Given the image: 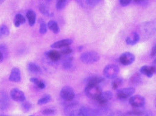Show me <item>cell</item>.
<instances>
[{
  "mask_svg": "<svg viewBox=\"0 0 156 116\" xmlns=\"http://www.w3.org/2000/svg\"><path fill=\"white\" fill-rule=\"evenodd\" d=\"M32 104L30 103L29 102H22V110L25 111V112H28L30 109H32Z\"/></svg>",
  "mask_w": 156,
  "mask_h": 116,
  "instance_id": "cell-31",
  "label": "cell"
},
{
  "mask_svg": "<svg viewBox=\"0 0 156 116\" xmlns=\"http://www.w3.org/2000/svg\"><path fill=\"white\" fill-rule=\"evenodd\" d=\"M119 72V68L118 65L115 64H109L107 65L104 70L103 73L105 77L109 79H114L117 77Z\"/></svg>",
  "mask_w": 156,
  "mask_h": 116,
  "instance_id": "cell-4",
  "label": "cell"
},
{
  "mask_svg": "<svg viewBox=\"0 0 156 116\" xmlns=\"http://www.w3.org/2000/svg\"><path fill=\"white\" fill-rule=\"evenodd\" d=\"M156 55V46H154L151 49V51L150 53V56L152 57H155Z\"/></svg>",
  "mask_w": 156,
  "mask_h": 116,
  "instance_id": "cell-36",
  "label": "cell"
},
{
  "mask_svg": "<svg viewBox=\"0 0 156 116\" xmlns=\"http://www.w3.org/2000/svg\"><path fill=\"white\" fill-rule=\"evenodd\" d=\"M42 113L46 116H54L56 113V110L53 107H46L43 109Z\"/></svg>",
  "mask_w": 156,
  "mask_h": 116,
  "instance_id": "cell-25",
  "label": "cell"
},
{
  "mask_svg": "<svg viewBox=\"0 0 156 116\" xmlns=\"http://www.w3.org/2000/svg\"><path fill=\"white\" fill-rule=\"evenodd\" d=\"M2 35H1V33H0V38H1V37H2Z\"/></svg>",
  "mask_w": 156,
  "mask_h": 116,
  "instance_id": "cell-43",
  "label": "cell"
},
{
  "mask_svg": "<svg viewBox=\"0 0 156 116\" xmlns=\"http://www.w3.org/2000/svg\"><path fill=\"white\" fill-rule=\"evenodd\" d=\"M82 107L77 103L67 104L64 109V114L66 116H83Z\"/></svg>",
  "mask_w": 156,
  "mask_h": 116,
  "instance_id": "cell-1",
  "label": "cell"
},
{
  "mask_svg": "<svg viewBox=\"0 0 156 116\" xmlns=\"http://www.w3.org/2000/svg\"><path fill=\"white\" fill-rule=\"evenodd\" d=\"M73 41L71 39H65L55 42L51 45V47L53 49H61L66 46H69L73 43Z\"/></svg>",
  "mask_w": 156,
  "mask_h": 116,
  "instance_id": "cell-13",
  "label": "cell"
},
{
  "mask_svg": "<svg viewBox=\"0 0 156 116\" xmlns=\"http://www.w3.org/2000/svg\"><path fill=\"white\" fill-rule=\"evenodd\" d=\"M30 81L32 83H34L36 86H37V87L41 89H44L46 87V85L44 84V82H43L42 80H39L36 78H31L30 79Z\"/></svg>",
  "mask_w": 156,
  "mask_h": 116,
  "instance_id": "cell-24",
  "label": "cell"
},
{
  "mask_svg": "<svg viewBox=\"0 0 156 116\" xmlns=\"http://www.w3.org/2000/svg\"><path fill=\"white\" fill-rule=\"evenodd\" d=\"M135 92V89L133 87H126L118 90L116 96L120 99H126L131 97Z\"/></svg>",
  "mask_w": 156,
  "mask_h": 116,
  "instance_id": "cell-7",
  "label": "cell"
},
{
  "mask_svg": "<svg viewBox=\"0 0 156 116\" xmlns=\"http://www.w3.org/2000/svg\"><path fill=\"white\" fill-rule=\"evenodd\" d=\"M135 56L134 54L130 52L123 53L119 57V61L122 65H130L135 61Z\"/></svg>",
  "mask_w": 156,
  "mask_h": 116,
  "instance_id": "cell-10",
  "label": "cell"
},
{
  "mask_svg": "<svg viewBox=\"0 0 156 116\" xmlns=\"http://www.w3.org/2000/svg\"><path fill=\"white\" fill-rule=\"evenodd\" d=\"M73 57L70 54L65 55L64 58L62 60V67L64 70H69L71 69L73 67Z\"/></svg>",
  "mask_w": 156,
  "mask_h": 116,
  "instance_id": "cell-17",
  "label": "cell"
},
{
  "mask_svg": "<svg viewBox=\"0 0 156 116\" xmlns=\"http://www.w3.org/2000/svg\"><path fill=\"white\" fill-rule=\"evenodd\" d=\"M47 26L52 32H53L55 34L58 33L60 32V28L57 22L55 21H50L48 23Z\"/></svg>",
  "mask_w": 156,
  "mask_h": 116,
  "instance_id": "cell-22",
  "label": "cell"
},
{
  "mask_svg": "<svg viewBox=\"0 0 156 116\" xmlns=\"http://www.w3.org/2000/svg\"><path fill=\"white\" fill-rule=\"evenodd\" d=\"M129 103L135 108H140L145 104V99L140 95H135L130 97Z\"/></svg>",
  "mask_w": 156,
  "mask_h": 116,
  "instance_id": "cell-9",
  "label": "cell"
},
{
  "mask_svg": "<svg viewBox=\"0 0 156 116\" xmlns=\"http://www.w3.org/2000/svg\"><path fill=\"white\" fill-rule=\"evenodd\" d=\"M113 97V94L111 91H105L102 92L101 94L95 100L100 106L104 107L107 106V103L109 102Z\"/></svg>",
  "mask_w": 156,
  "mask_h": 116,
  "instance_id": "cell-6",
  "label": "cell"
},
{
  "mask_svg": "<svg viewBox=\"0 0 156 116\" xmlns=\"http://www.w3.org/2000/svg\"><path fill=\"white\" fill-rule=\"evenodd\" d=\"M27 18L29 24L30 26H33L35 24L36 19V13L32 10H29L27 13Z\"/></svg>",
  "mask_w": 156,
  "mask_h": 116,
  "instance_id": "cell-20",
  "label": "cell"
},
{
  "mask_svg": "<svg viewBox=\"0 0 156 116\" xmlns=\"http://www.w3.org/2000/svg\"><path fill=\"white\" fill-rule=\"evenodd\" d=\"M39 11H41V12L44 15H46L48 17H50L53 15V13L50 11L49 9H48V8L46 7V5L44 4H41L39 5Z\"/></svg>",
  "mask_w": 156,
  "mask_h": 116,
  "instance_id": "cell-23",
  "label": "cell"
},
{
  "mask_svg": "<svg viewBox=\"0 0 156 116\" xmlns=\"http://www.w3.org/2000/svg\"><path fill=\"white\" fill-rule=\"evenodd\" d=\"M123 82V80L121 78H115L112 82V87L113 89H118L120 87Z\"/></svg>",
  "mask_w": 156,
  "mask_h": 116,
  "instance_id": "cell-26",
  "label": "cell"
},
{
  "mask_svg": "<svg viewBox=\"0 0 156 116\" xmlns=\"http://www.w3.org/2000/svg\"><path fill=\"white\" fill-rule=\"evenodd\" d=\"M25 22H26V19L22 15L18 14L15 15L14 20V23L15 27L16 28L20 27L21 25L25 23Z\"/></svg>",
  "mask_w": 156,
  "mask_h": 116,
  "instance_id": "cell-21",
  "label": "cell"
},
{
  "mask_svg": "<svg viewBox=\"0 0 156 116\" xmlns=\"http://www.w3.org/2000/svg\"><path fill=\"white\" fill-rule=\"evenodd\" d=\"M140 40V36L137 32H133L126 39V43L129 45H135Z\"/></svg>",
  "mask_w": 156,
  "mask_h": 116,
  "instance_id": "cell-19",
  "label": "cell"
},
{
  "mask_svg": "<svg viewBox=\"0 0 156 116\" xmlns=\"http://www.w3.org/2000/svg\"><path fill=\"white\" fill-rule=\"evenodd\" d=\"M140 72L145 75L149 78H151L156 73V67L155 66H147L144 65L140 69Z\"/></svg>",
  "mask_w": 156,
  "mask_h": 116,
  "instance_id": "cell-14",
  "label": "cell"
},
{
  "mask_svg": "<svg viewBox=\"0 0 156 116\" xmlns=\"http://www.w3.org/2000/svg\"><path fill=\"white\" fill-rule=\"evenodd\" d=\"M9 105V100L8 94L4 92L0 91V110H6Z\"/></svg>",
  "mask_w": 156,
  "mask_h": 116,
  "instance_id": "cell-12",
  "label": "cell"
},
{
  "mask_svg": "<svg viewBox=\"0 0 156 116\" xmlns=\"http://www.w3.org/2000/svg\"><path fill=\"white\" fill-rule=\"evenodd\" d=\"M5 55L0 51V63L3 61V60L5 58Z\"/></svg>",
  "mask_w": 156,
  "mask_h": 116,
  "instance_id": "cell-38",
  "label": "cell"
},
{
  "mask_svg": "<svg viewBox=\"0 0 156 116\" xmlns=\"http://www.w3.org/2000/svg\"><path fill=\"white\" fill-rule=\"evenodd\" d=\"M10 32L6 25H2L0 26V33L2 35V36H7L9 35Z\"/></svg>",
  "mask_w": 156,
  "mask_h": 116,
  "instance_id": "cell-30",
  "label": "cell"
},
{
  "mask_svg": "<svg viewBox=\"0 0 156 116\" xmlns=\"http://www.w3.org/2000/svg\"><path fill=\"white\" fill-rule=\"evenodd\" d=\"M132 82L136 85H138L140 82H141V78L139 74H135L132 77Z\"/></svg>",
  "mask_w": 156,
  "mask_h": 116,
  "instance_id": "cell-33",
  "label": "cell"
},
{
  "mask_svg": "<svg viewBox=\"0 0 156 116\" xmlns=\"http://www.w3.org/2000/svg\"><path fill=\"white\" fill-rule=\"evenodd\" d=\"M83 46H80V47H79V50L80 51H81V50H82V49H83Z\"/></svg>",
  "mask_w": 156,
  "mask_h": 116,
  "instance_id": "cell-40",
  "label": "cell"
},
{
  "mask_svg": "<svg viewBox=\"0 0 156 116\" xmlns=\"http://www.w3.org/2000/svg\"><path fill=\"white\" fill-rule=\"evenodd\" d=\"M9 80L14 82H19L21 80L20 70L18 68H14L11 70Z\"/></svg>",
  "mask_w": 156,
  "mask_h": 116,
  "instance_id": "cell-16",
  "label": "cell"
},
{
  "mask_svg": "<svg viewBox=\"0 0 156 116\" xmlns=\"http://www.w3.org/2000/svg\"><path fill=\"white\" fill-rule=\"evenodd\" d=\"M87 1L89 5L94 6L97 5L100 1V0H87Z\"/></svg>",
  "mask_w": 156,
  "mask_h": 116,
  "instance_id": "cell-35",
  "label": "cell"
},
{
  "mask_svg": "<svg viewBox=\"0 0 156 116\" xmlns=\"http://www.w3.org/2000/svg\"><path fill=\"white\" fill-rule=\"evenodd\" d=\"M84 92L87 97L94 100H95L102 92V89L97 85H86Z\"/></svg>",
  "mask_w": 156,
  "mask_h": 116,
  "instance_id": "cell-3",
  "label": "cell"
},
{
  "mask_svg": "<svg viewBox=\"0 0 156 116\" xmlns=\"http://www.w3.org/2000/svg\"><path fill=\"white\" fill-rule=\"evenodd\" d=\"M10 96L12 99L15 102H23L26 100L25 94L17 88H14L11 90Z\"/></svg>",
  "mask_w": 156,
  "mask_h": 116,
  "instance_id": "cell-8",
  "label": "cell"
},
{
  "mask_svg": "<svg viewBox=\"0 0 156 116\" xmlns=\"http://www.w3.org/2000/svg\"><path fill=\"white\" fill-rule=\"evenodd\" d=\"M51 98L50 94H45L44 96H43L42 98H41L40 99L38 100L37 101V104L39 105H42L46 104L50 102Z\"/></svg>",
  "mask_w": 156,
  "mask_h": 116,
  "instance_id": "cell-28",
  "label": "cell"
},
{
  "mask_svg": "<svg viewBox=\"0 0 156 116\" xmlns=\"http://www.w3.org/2000/svg\"><path fill=\"white\" fill-rule=\"evenodd\" d=\"M73 52V49H71L70 47L69 46H66L63 47L62 49L60 51V54H63V55H69V54H71Z\"/></svg>",
  "mask_w": 156,
  "mask_h": 116,
  "instance_id": "cell-32",
  "label": "cell"
},
{
  "mask_svg": "<svg viewBox=\"0 0 156 116\" xmlns=\"http://www.w3.org/2000/svg\"><path fill=\"white\" fill-rule=\"evenodd\" d=\"M133 1L137 4H142V3L144 2L146 0H133Z\"/></svg>",
  "mask_w": 156,
  "mask_h": 116,
  "instance_id": "cell-39",
  "label": "cell"
},
{
  "mask_svg": "<svg viewBox=\"0 0 156 116\" xmlns=\"http://www.w3.org/2000/svg\"><path fill=\"white\" fill-rule=\"evenodd\" d=\"M133 0H120V4L122 7H126L129 5Z\"/></svg>",
  "mask_w": 156,
  "mask_h": 116,
  "instance_id": "cell-34",
  "label": "cell"
},
{
  "mask_svg": "<svg viewBox=\"0 0 156 116\" xmlns=\"http://www.w3.org/2000/svg\"><path fill=\"white\" fill-rule=\"evenodd\" d=\"M0 116H6V115H3V114H1V115H0Z\"/></svg>",
  "mask_w": 156,
  "mask_h": 116,
  "instance_id": "cell-42",
  "label": "cell"
},
{
  "mask_svg": "<svg viewBox=\"0 0 156 116\" xmlns=\"http://www.w3.org/2000/svg\"><path fill=\"white\" fill-rule=\"evenodd\" d=\"M33 116V115H30V116Z\"/></svg>",
  "mask_w": 156,
  "mask_h": 116,
  "instance_id": "cell-44",
  "label": "cell"
},
{
  "mask_svg": "<svg viewBox=\"0 0 156 116\" xmlns=\"http://www.w3.org/2000/svg\"><path fill=\"white\" fill-rule=\"evenodd\" d=\"M39 23H40V28H39V32L42 35H44L47 32V25L42 19H39Z\"/></svg>",
  "mask_w": 156,
  "mask_h": 116,
  "instance_id": "cell-27",
  "label": "cell"
},
{
  "mask_svg": "<svg viewBox=\"0 0 156 116\" xmlns=\"http://www.w3.org/2000/svg\"><path fill=\"white\" fill-rule=\"evenodd\" d=\"M67 4V0H57L56 7L57 10H62L64 8Z\"/></svg>",
  "mask_w": 156,
  "mask_h": 116,
  "instance_id": "cell-29",
  "label": "cell"
},
{
  "mask_svg": "<svg viewBox=\"0 0 156 116\" xmlns=\"http://www.w3.org/2000/svg\"><path fill=\"white\" fill-rule=\"evenodd\" d=\"M81 61L85 64H92L98 61L100 59L99 54L95 51H88L80 56Z\"/></svg>",
  "mask_w": 156,
  "mask_h": 116,
  "instance_id": "cell-2",
  "label": "cell"
},
{
  "mask_svg": "<svg viewBox=\"0 0 156 116\" xmlns=\"http://www.w3.org/2000/svg\"><path fill=\"white\" fill-rule=\"evenodd\" d=\"M60 95L61 98L66 102L72 101L75 97V92L74 89L69 86H65L61 90Z\"/></svg>",
  "mask_w": 156,
  "mask_h": 116,
  "instance_id": "cell-5",
  "label": "cell"
},
{
  "mask_svg": "<svg viewBox=\"0 0 156 116\" xmlns=\"http://www.w3.org/2000/svg\"><path fill=\"white\" fill-rule=\"evenodd\" d=\"M4 1H5V0H0V5H1Z\"/></svg>",
  "mask_w": 156,
  "mask_h": 116,
  "instance_id": "cell-41",
  "label": "cell"
},
{
  "mask_svg": "<svg viewBox=\"0 0 156 116\" xmlns=\"http://www.w3.org/2000/svg\"><path fill=\"white\" fill-rule=\"evenodd\" d=\"M27 68L29 73L35 75H39L42 73L41 68L34 63H29L27 65Z\"/></svg>",
  "mask_w": 156,
  "mask_h": 116,
  "instance_id": "cell-18",
  "label": "cell"
},
{
  "mask_svg": "<svg viewBox=\"0 0 156 116\" xmlns=\"http://www.w3.org/2000/svg\"><path fill=\"white\" fill-rule=\"evenodd\" d=\"M104 80L103 77L97 75H94L90 77H88L85 80V84L87 85H99L101 83H102Z\"/></svg>",
  "mask_w": 156,
  "mask_h": 116,
  "instance_id": "cell-11",
  "label": "cell"
},
{
  "mask_svg": "<svg viewBox=\"0 0 156 116\" xmlns=\"http://www.w3.org/2000/svg\"><path fill=\"white\" fill-rule=\"evenodd\" d=\"M108 116H125L120 111H116L115 113H111L110 114H109Z\"/></svg>",
  "mask_w": 156,
  "mask_h": 116,
  "instance_id": "cell-37",
  "label": "cell"
},
{
  "mask_svg": "<svg viewBox=\"0 0 156 116\" xmlns=\"http://www.w3.org/2000/svg\"><path fill=\"white\" fill-rule=\"evenodd\" d=\"M44 55L47 58H49L50 60L53 61H58L62 58V54H60V53L55 50H51L45 52Z\"/></svg>",
  "mask_w": 156,
  "mask_h": 116,
  "instance_id": "cell-15",
  "label": "cell"
}]
</instances>
